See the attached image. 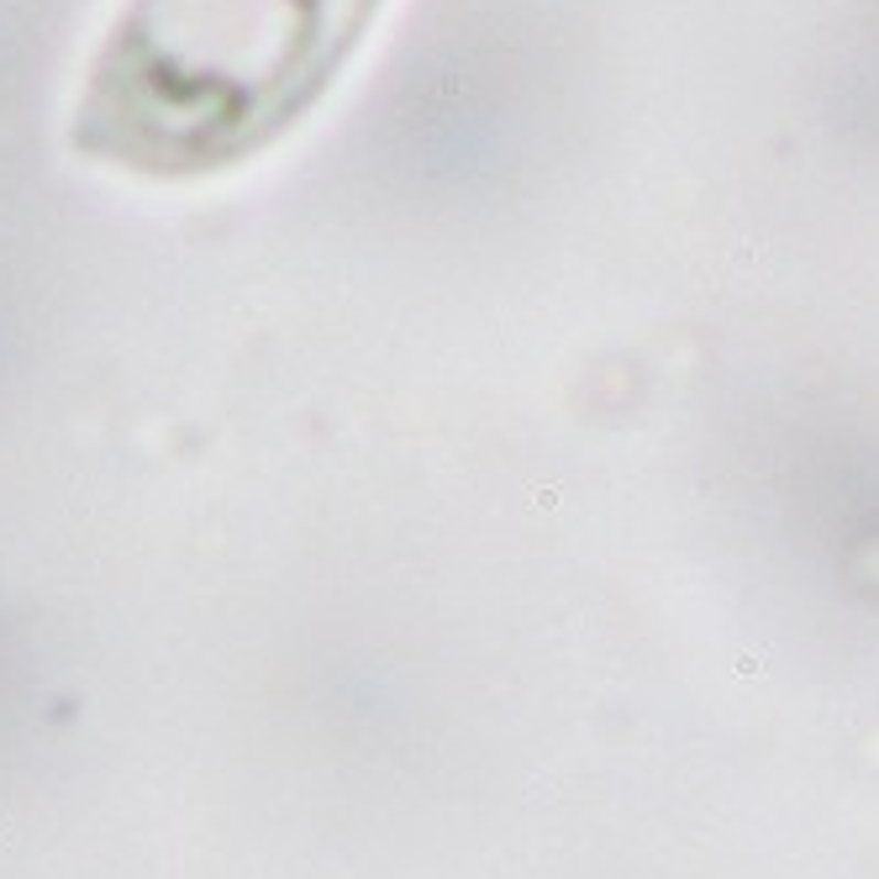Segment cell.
Returning a JSON list of instances; mask_svg holds the SVG:
<instances>
[{"label":"cell","instance_id":"6da1fadb","mask_svg":"<svg viewBox=\"0 0 879 879\" xmlns=\"http://www.w3.org/2000/svg\"><path fill=\"white\" fill-rule=\"evenodd\" d=\"M384 0H121L85 64L69 148L138 180L259 159L322 106Z\"/></svg>","mask_w":879,"mask_h":879}]
</instances>
